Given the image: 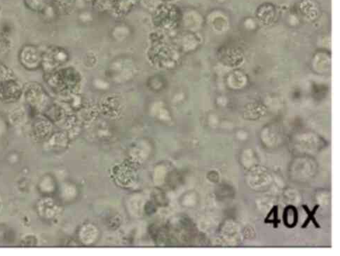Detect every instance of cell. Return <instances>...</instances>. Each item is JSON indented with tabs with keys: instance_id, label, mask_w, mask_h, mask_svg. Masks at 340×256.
Instances as JSON below:
<instances>
[{
	"instance_id": "cell-1",
	"label": "cell",
	"mask_w": 340,
	"mask_h": 256,
	"mask_svg": "<svg viewBox=\"0 0 340 256\" xmlns=\"http://www.w3.org/2000/svg\"><path fill=\"white\" fill-rule=\"evenodd\" d=\"M45 82L54 91L64 93L72 91L78 85V73L73 68L59 69L45 74Z\"/></svg>"
},
{
	"instance_id": "cell-2",
	"label": "cell",
	"mask_w": 340,
	"mask_h": 256,
	"mask_svg": "<svg viewBox=\"0 0 340 256\" xmlns=\"http://www.w3.org/2000/svg\"><path fill=\"white\" fill-rule=\"evenodd\" d=\"M69 60L68 52L64 48L51 46L42 52L41 69L48 73L59 70L60 67L66 64Z\"/></svg>"
},
{
	"instance_id": "cell-3",
	"label": "cell",
	"mask_w": 340,
	"mask_h": 256,
	"mask_svg": "<svg viewBox=\"0 0 340 256\" xmlns=\"http://www.w3.org/2000/svg\"><path fill=\"white\" fill-rule=\"evenodd\" d=\"M19 61L25 69L37 70L41 68L42 52L34 45H25L20 50Z\"/></svg>"
},
{
	"instance_id": "cell-4",
	"label": "cell",
	"mask_w": 340,
	"mask_h": 256,
	"mask_svg": "<svg viewBox=\"0 0 340 256\" xmlns=\"http://www.w3.org/2000/svg\"><path fill=\"white\" fill-rule=\"evenodd\" d=\"M23 93L28 103L35 110H40L48 100L44 88L37 82H29L23 86Z\"/></svg>"
},
{
	"instance_id": "cell-5",
	"label": "cell",
	"mask_w": 340,
	"mask_h": 256,
	"mask_svg": "<svg viewBox=\"0 0 340 256\" xmlns=\"http://www.w3.org/2000/svg\"><path fill=\"white\" fill-rule=\"evenodd\" d=\"M23 93V86L14 78L0 83V100L5 103L15 102Z\"/></svg>"
},
{
	"instance_id": "cell-6",
	"label": "cell",
	"mask_w": 340,
	"mask_h": 256,
	"mask_svg": "<svg viewBox=\"0 0 340 256\" xmlns=\"http://www.w3.org/2000/svg\"><path fill=\"white\" fill-rule=\"evenodd\" d=\"M283 221L287 228H294L298 223V211L296 207L288 205L283 211Z\"/></svg>"
},
{
	"instance_id": "cell-7",
	"label": "cell",
	"mask_w": 340,
	"mask_h": 256,
	"mask_svg": "<svg viewBox=\"0 0 340 256\" xmlns=\"http://www.w3.org/2000/svg\"><path fill=\"white\" fill-rule=\"evenodd\" d=\"M75 0H53L52 6L58 14H68L73 8Z\"/></svg>"
},
{
	"instance_id": "cell-8",
	"label": "cell",
	"mask_w": 340,
	"mask_h": 256,
	"mask_svg": "<svg viewBox=\"0 0 340 256\" xmlns=\"http://www.w3.org/2000/svg\"><path fill=\"white\" fill-rule=\"evenodd\" d=\"M51 129L50 122L46 119L38 117L33 124L34 133L37 136H44L48 133Z\"/></svg>"
},
{
	"instance_id": "cell-9",
	"label": "cell",
	"mask_w": 340,
	"mask_h": 256,
	"mask_svg": "<svg viewBox=\"0 0 340 256\" xmlns=\"http://www.w3.org/2000/svg\"><path fill=\"white\" fill-rule=\"evenodd\" d=\"M27 8L34 12L40 14L48 5V0H24Z\"/></svg>"
},
{
	"instance_id": "cell-10",
	"label": "cell",
	"mask_w": 340,
	"mask_h": 256,
	"mask_svg": "<svg viewBox=\"0 0 340 256\" xmlns=\"http://www.w3.org/2000/svg\"><path fill=\"white\" fill-rule=\"evenodd\" d=\"M302 207H303L304 210L306 212L307 216H307L306 221H305V223H303V225H302V228H306L311 221L313 222V223H314V226H315L316 228H321V226L318 224V222L316 221L315 217H314L316 215V212H317L318 208L320 207V205H316L312 211L309 210V207H307V205H303L302 206Z\"/></svg>"
},
{
	"instance_id": "cell-11",
	"label": "cell",
	"mask_w": 340,
	"mask_h": 256,
	"mask_svg": "<svg viewBox=\"0 0 340 256\" xmlns=\"http://www.w3.org/2000/svg\"><path fill=\"white\" fill-rule=\"evenodd\" d=\"M278 206H274L270 212L267 214V217L265 219L266 224H273L274 228H277L278 224L281 223V220L278 219Z\"/></svg>"
},
{
	"instance_id": "cell-12",
	"label": "cell",
	"mask_w": 340,
	"mask_h": 256,
	"mask_svg": "<svg viewBox=\"0 0 340 256\" xmlns=\"http://www.w3.org/2000/svg\"><path fill=\"white\" fill-rule=\"evenodd\" d=\"M12 78H14V73L12 70L5 64L0 63V83Z\"/></svg>"
},
{
	"instance_id": "cell-13",
	"label": "cell",
	"mask_w": 340,
	"mask_h": 256,
	"mask_svg": "<svg viewBox=\"0 0 340 256\" xmlns=\"http://www.w3.org/2000/svg\"><path fill=\"white\" fill-rule=\"evenodd\" d=\"M10 41L7 38V35L0 32V54H6L10 49Z\"/></svg>"
},
{
	"instance_id": "cell-14",
	"label": "cell",
	"mask_w": 340,
	"mask_h": 256,
	"mask_svg": "<svg viewBox=\"0 0 340 256\" xmlns=\"http://www.w3.org/2000/svg\"><path fill=\"white\" fill-rule=\"evenodd\" d=\"M0 12H1V8H0Z\"/></svg>"
}]
</instances>
